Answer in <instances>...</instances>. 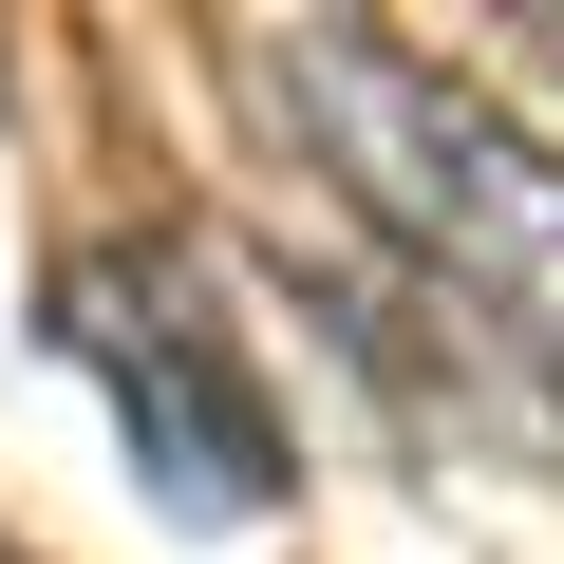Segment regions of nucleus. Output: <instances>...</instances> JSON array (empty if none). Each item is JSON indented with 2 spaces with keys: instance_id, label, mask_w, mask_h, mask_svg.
Masks as SVG:
<instances>
[{
  "instance_id": "20e7f679",
  "label": "nucleus",
  "mask_w": 564,
  "mask_h": 564,
  "mask_svg": "<svg viewBox=\"0 0 564 564\" xmlns=\"http://www.w3.org/2000/svg\"><path fill=\"white\" fill-rule=\"evenodd\" d=\"M0 564H20V545H0Z\"/></svg>"
},
{
  "instance_id": "f03ea898",
  "label": "nucleus",
  "mask_w": 564,
  "mask_h": 564,
  "mask_svg": "<svg viewBox=\"0 0 564 564\" xmlns=\"http://www.w3.org/2000/svg\"><path fill=\"white\" fill-rule=\"evenodd\" d=\"M39 321H57V358L113 395L132 470H151L188 527H263L282 489H302V433H282V395H263V358H245V321H226V282H207L170 226L76 245V263L39 282Z\"/></svg>"
},
{
  "instance_id": "7ed1b4c3",
  "label": "nucleus",
  "mask_w": 564,
  "mask_h": 564,
  "mask_svg": "<svg viewBox=\"0 0 564 564\" xmlns=\"http://www.w3.org/2000/svg\"><path fill=\"white\" fill-rule=\"evenodd\" d=\"M508 39H527V76H564V0H508Z\"/></svg>"
},
{
  "instance_id": "f257e3e1",
  "label": "nucleus",
  "mask_w": 564,
  "mask_h": 564,
  "mask_svg": "<svg viewBox=\"0 0 564 564\" xmlns=\"http://www.w3.org/2000/svg\"><path fill=\"white\" fill-rule=\"evenodd\" d=\"M245 95L282 113V151L395 245V282L452 321V358L564 433V151H527L489 95H452L377 20H263L245 39Z\"/></svg>"
}]
</instances>
